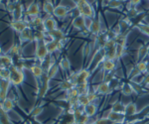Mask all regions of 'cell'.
I'll return each instance as SVG.
<instances>
[{
    "instance_id": "cell-7",
    "label": "cell",
    "mask_w": 149,
    "mask_h": 124,
    "mask_svg": "<svg viewBox=\"0 0 149 124\" xmlns=\"http://www.w3.org/2000/svg\"><path fill=\"white\" fill-rule=\"evenodd\" d=\"M107 118H109L110 120L113 123H124L125 121V114H121V113H117V112H113V111L110 110L109 114L107 116Z\"/></svg>"
},
{
    "instance_id": "cell-62",
    "label": "cell",
    "mask_w": 149,
    "mask_h": 124,
    "mask_svg": "<svg viewBox=\"0 0 149 124\" xmlns=\"http://www.w3.org/2000/svg\"><path fill=\"white\" fill-rule=\"evenodd\" d=\"M0 2H1V0H0Z\"/></svg>"
},
{
    "instance_id": "cell-52",
    "label": "cell",
    "mask_w": 149,
    "mask_h": 124,
    "mask_svg": "<svg viewBox=\"0 0 149 124\" xmlns=\"http://www.w3.org/2000/svg\"><path fill=\"white\" fill-rule=\"evenodd\" d=\"M10 53L12 56H17V55L19 54V47L18 45H13L10 50Z\"/></svg>"
},
{
    "instance_id": "cell-4",
    "label": "cell",
    "mask_w": 149,
    "mask_h": 124,
    "mask_svg": "<svg viewBox=\"0 0 149 124\" xmlns=\"http://www.w3.org/2000/svg\"><path fill=\"white\" fill-rule=\"evenodd\" d=\"M9 71H10V78H9V80L11 82L12 85H21L24 82V73L22 70H19L16 66H11L9 68Z\"/></svg>"
},
{
    "instance_id": "cell-11",
    "label": "cell",
    "mask_w": 149,
    "mask_h": 124,
    "mask_svg": "<svg viewBox=\"0 0 149 124\" xmlns=\"http://www.w3.org/2000/svg\"><path fill=\"white\" fill-rule=\"evenodd\" d=\"M110 91H111V89L109 87V85L104 82L97 85L95 90V92H97V94H110Z\"/></svg>"
},
{
    "instance_id": "cell-3",
    "label": "cell",
    "mask_w": 149,
    "mask_h": 124,
    "mask_svg": "<svg viewBox=\"0 0 149 124\" xmlns=\"http://www.w3.org/2000/svg\"><path fill=\"white\" fill-rule=\"evenodd\" d=\"M90 75H91L90 71L84 69V70L79 71L78 73H72L69 80L70 82H72V83H73L74 87H77V85H81V83L86 82V80H88Z\"/></svg>"
},
{
    "instance_id": "cell-54",
    "label": "cell",
    "mask_w": 149,
    "mask_h": 124,
    "mask_svg": "<svg viewBox=\"0 0 149 124\" xmlns=\"http://www.w3.org/2000/svg\"><path fill=\"white\" fill-rule=\"evenodd\" d=\"M15 6H16V3H12V2H8V3H7V5H6V8H7V10L13 12V10L15 9Z\"/></svg>"
},
{
    "instance_id": "cell-22",
    "label": "cell",
    "mask_w": 149,
    "mask_h": 124,
    "mask_svg": "<svg viewBox=\"0 0 149 124\" xmlns=\"http://www.w3.org/2000/svg\"><path fill=\"white\" fill-rule=\"evenodd\" d=\"M102 68L105 71H113L115 69V64L112 60L104 59L102 62Z\"/></svg>"
},
{
    "instance_id": "cell-5",
    "label": "cell",
    "mask_w": 149,
    "mask_h": 124,
    "mask_svg": "<svg viewBox=\"0 0 149 124\" xmlns=\"http://www.w3.org/2000/svg\"><path fill=\"white\" fill-rule=\"evenodd\" d=\"M48 49H47V44L45 41H40L37 42V46H36V51H35V55L36 58L38 60H40L41 63L44 61L45 59L48 57Z\"/></svg>"
},
{
    "instance_id": "cell-27",
    "label": "cell",
    "mask_w": 149,
    "mask_h": 124,
    "mask_svg": "<svg viewBox=\"0 0 149 124\" xmlns=\"http://www.w3.org/2000/svg\"><path fill=\"white\" fill-rule=\"evenodd\" d=\"M45 38H46V33L43 32V31L35 30L34 32H33V40L36 42L45 41Z\"/></svg>"
},
{
    "instance_id": "cell-38",
    "label": "cell",
    "mask_w": 149,
    "mask_h": 124,
    "mask_svg": "<svg viewBox=\"0 0 149 124\" xmlns=\"http://www.w3.org/2000/svg\"><path fill=\"white\" fill-rule=\"evenodd\" d=\"M130 85L132 87V89H133V91L136 92V94H141V92L143 91V89L142 87H141L140 83H137V82H130Z\"/></svg>"
},
{
    "instance_id": "cell-1",
    "label": "cell",
    "mask_w": 149,
    "mask_h": 124,
    "mask_svg": "<svg viewBox=\"0 0 149 124\" xmlns=\"http://www.w3.org/2000/svg\"><path fill=\"white\" fill-rule=\"evenodd\" d=\"M76 7L80 12V15L84 16L85 18H93L95 16L93 6L88 3V0H78L76 3Z\"/></svg>"
},
{
    "instance_id": "cell-57",
    "label": "cell",
    "mask_w": 149,
    "mask_h": 124,
    "mask_svg": "<svg viewBox=\"0 0 149 124\" xmlns=\"http://www.w3.org/2000/svg\"><path fill=\"white\" fill-rule=\"evenodd\" d=\"M140 2H141V0H129V3H130L132 6L138 5V4L140 3Z\"/></svg>"
},
{
    "instance_id": "cell-14",
    "label": "cell",
    "mask_w": 149,
    "mask_h": 124,
    "mask_svg": "<svg viewBox=\"0 0 149 124\" xmlns=\"http://www.w3.org/2000/svg\"><path fill=\"white\" fill-rule=\"evenodd\" d=\"M39 12H40V8L38 6V4L36 3H32L28 6L27 10H26V15L30 16V17H37L39 16Z\"/></svg>"
},
{
    "instance_id": "cell-39",
    "label": "cell",
    "mask_w": 149,
    "mask_h": 124,
    "mask_svg": "<svg viewBox=\"0 0 149 124\" xmlns=\"http://www.w3.org/2000/svg\"><path fill=\"white\" fill-rule=\"evenodd\" d=\"M11 82L9 80H0V89L8 90L10 87Z\"/></svg>"
},
{
    "instance_id": "cell-20",
    "label": "cell",
    "mask_w": 149,
    "mask_h": 124,
    "mask_svg": "<svg viewBox=\"0 0 149 124\" xmlns=\"http://www.w3.org/2000/svg\"><path fill=\"white\" fill-rule=\"evenodd\" d=\"M23 13V6L21 3H16L15 9L12 12V16H13V20H21V16Z\"/></svg>"
},
{
    "instance_id": "cell-55",
    "label": "cell",
    "mask_w": 149,
    "mask_h": 124,
    "mask_svg": "<svg viewBox=\"0 0 149 124\" xmlns=\"http://www.w3.org/2000/svg\"><path fill=\"white\" fill-rule=\"evenodd\" d=\"M142 85H149V73H147V75L145 76V77L143 78V80H142Z\"/></svg>"
},
{
    "instance_id": "cell-51",
    "label": "cell",
    "mask_w": 149,
    "mask_h": 124,
    "mask_svg": "<svg viewBox=\"0 0 149 124\" xmlns=\"http://www.w3.org/2000/svg\"><path fill=\"white\" fill-rule=\"evenodd\" d=\"M109 87H110V89H111V90L112 89H115L119 85V80H116V78H114L113 80H112L111 82L109 83Z\"/></svg>"
},
{
    "instance_id": "cell-63",
    "label": "cell",
    "mask_w": 149,
    "mask_h": 124,
    "mask_svg": "<svg viewBox=\"0 0 149 124\" xmlns=\"http://www.w3.org/2000/svg\"><path fill=\"white\" fill-rule=\"evenodd\" d=\"M148 87H149V85H148Z\"/></svg>"
},
{
    "instance_id": "cell-18",
    "label": "cell",
    "mask_w": 149,
    "mask_h": 124,
    "mask_svg": "<svg viewBox=\"0 0 149 124\" xmlns=\"http://www.w3.org/2000/svg\"><path fill=\"white\" fill-rule=\"evenodd\" d=\"M137 113V106L133 102H128L125 105V115L133 116Z\"/></svg>"
},
{
    "instance_id": "cell-12",
    "label": "cell",
    "mask_w": 149,
    "mask_h": 124,
    "mask_svg": "<svg viewBox=\"0 0 149 124\" xmlns=\"http://www.w3.org/2000/svg\"><path fill=\"white\" fill-rule=\"evenodd\" d=\"M88 31H90L93 36H95V37L100 34V32H102V23H100V19L93 20V22Z\"/></svg>"
},
{
    "instance_id": "cell-58",
    "label": "cell",
    "mask_w": 149,
    "mask_h": 124,
    "mask_svg": "<svg viewBox=\"0 0 149 124\" xmlns=\"http://www.w3.org/2000/svg\"><path fill=\"white\" fill-rule=\"evenodd\" d=\"M32 124H41L39 121H37V120H35V121H33L32 122Z\"/></svg>"
},
{
    "instance_id": "cell-46",
    "label": "cell",
    "mask_w": 149,
    "mask_h": 124,
    "mask_svg": "<svg viewBox=\"0 0 149 124\" xmlns=\"http://www.w3.org/2000/svg\"><path fill=\"white\" fill-rule=\"evenodd\" d=\"M139 73H141L138 71V69L136 68V67H134V68L130 69V73H129V76H128L129 78H129V80H132L133 78L137 77Z\"/></svg>"
},
{
    "instance_id": "cell-6",
    "label": "cell",
    "mask_w": 149,
    "mask_h": 124,
    "mask_svg": "<svg viewBox=\"0 0 149 124\" xmlns=\"http://www.w3.org/2000/svg\"><path fill=\"white\" fill-rule=\"evenodd\" d=\"M10 27H11V29H13L15 32L20 34V33L25 30L28 26H27V23L23 20H13L10 23Z\"/></svg>"
},
{
    "instance_id": "cell-29",
    "label": "cell",
    "mask_w": 149,
    "mask_h": 124,
    "mask_svg": "<svg viewBox=\"0 0 149 124\" xmlns=\"http://www.w3.org/2000/svg\"><path fill=\"white\" fill-rule=\"evenodd\" d=\"M115 43H116L117 46H121V47H125L126 45V41H127V38H126V35L124 34H121L116 36V38H115Z\"/></svg>"
},
{
    "instance_id": "cell-26",
    "label": "cell",
    "mask_w": 149,
    "mask_h": 124,
    "mask_svg": "<svg viewBox=\"0 0 149 124\" xmlns=\"http://www.w3.org/2000/svg\"><path fill=\"white\" fill-rule=\"evenodd\" d=\"M58 71H59V66L57 65L56 63H54L52 65L51 68L49 69V71H47V77L49 78V80H52V78H54L55 77H56Z\"/></svg>"
},
{
    "instance_id": "cell-33",
    "label": "cell",
    "mask_w": 149,
    "mask_h": 124,
    "mask_svg": "<svg viewBox=\"0 0 149 124\" xmlns=\"http://www.w3.org/2000/svg\"><path fill=\"white\" fill-rule=\"evenodd\" d=\"M10 78V71L9 69L2 68L0 70V80H9Z\"/></svg>"
},
{
    "instance_id": "cell-35",
    "label": "cell",
    "mask_w": 149,
    "mask_h": 124,
    "mask_svg": "<svg viewBox=\"0 0 149 124\" xmlns=\"http://www.w3.org/2000/svg\"><path fill=\"white\" fill-rule=\"evenodd\" d=\"M147 63L148 62H145V61H140L137 63L136 65V68L138 69V71L140 73H146V70H147Z\"/></svg>"
},
{
    "instance_id": "cell-2",
    "label": "cell",
    "mask_w": 149,
    "mask_h": 124,
    "mask_svg": "<svg viewBox=\"0 0 149 124\" xmlns=\"http://www.w3.org/2000/svg\"><path fill=\"white\" fill-rule=\"evenodd\" d=\"M103 57L104 59L116 60V43L114 39H109L103 47Z\"/></svg>"
},
{
    "instance_id": "cell-53",
    "label": "cell",
    "mask_w": 149,
    "mask_h": 124,
    "mask_svg": "<svg viewBox=\"0 0 149 124\" xmlns=\"http://www.w3.org/2000/svg\"><path fill=\"white\" fill-rule=\"evenodd\" d=\"M93 22V18H86V30H90L91 26H92V24Z\"/></svg>"
},
{
    "instance_id": "cell-47",
    "label": "cell",
    "mask_w": 149,
    "mask_h": 124,
    "mask_svg": "<svg viewBox=\"0 0 149 124\" xmlns=\"http://www.w3.org/2000/svg\"><path fill=\"white\" fill-rule=\"evenodd\" d=\"M124 52H125V47L117 46L116 45V59H120L124 55Z\"/></svg>"
},
{
    "instance_id": "cell-41",
    "label": "cell",
    "mask_w": 149,
    "mask_h": 124,
    "mask_svg": "<svg viewBox=\"0 0 149 124\" xmlns=\"http://www.w3.org/2000/svg\"><path fill=\"white\" fill-rule=\"evenodd\" d=\"M0 124H12L10 119H9L8 113L4 112L0 115Z\"/></svg>"
},
{
    "instance_id": "cell-45",
    "label": "cell",
    "mask_w": 149,
    "mask_h": 124,
    "mask_svg": "<svg viewBox=\"0 0 149 124\" xmlns=\"http://www.w3.org/2000/svg\"><path fill=\"white\" fill-rule=\"evenodd\" d=\"M113 77H114V76H113V73H112V71H107V73H104L103 82H107V83H109L114 78Z\"/></svg>"
},
{
    "instance_id": "cell-32",
    "label": "cell",
    "mask_w": 149,
    "mask_h": 124,
    "mask_svg": "<svg viewBox=\"0 0 149 124\" xmlns=\"http://www.w3.org/2000/svg\"><path fill=\"white\" fill-rule=\"evenodd\" d=\"M121 92L124 95H130L133 94V89H132L130 83H123L121 87Z\"/></svg>"
},
{
    "instance_id": "cell-40",
    "label": "cell",
    "mask_w": 149,
    "mask_h": 124,
    "mask_svg": "<svg viewBox=\"0 0 149 124\" xmlns=\"http://www.w3.org/2000/svg\"><path fill=\"white\" fill-rule=\"evenodd\" d=\"M122 5V1L120 0H109L107 6H109L110 8H118Z\"/></svg>"
},
{
    "instance_id": "cell-37",
    "label": "cell",
    "mask_w": 149,
    "mask_h": 124,
    "mask_svg": "<svg viewBox=\"0 0 149 124\" xmlns=\"http://www.w3.org/2000/svg\"><path fill=\"white\" fill-rule=\"evenodd\" d=\"M139 15V12L136 8H134V7H132L128 10V13H127V17L128 19H134L136 18L137 16Z\"/></svg>"
},
{
    "instance_id": "cell-61",
    "label": "cell",
    "mask_w": 149,
    "mask_h": 124,
    "mask_svg": "<svg viewBox=\"0 0 149 124\" xmlns=\"http://www.w3.org/2000/svg\"><path fill=\"white\" fill-rule=\"evenodd\" d=\"M120 1H122V2H123V1H125V0H120Z\"/></svg>"
},
{
    "instance_id": "cell-10",
    "label": "cell",
    "mask_w": 149,
    "mask_h": 124,
    "mask_svg": "<svg viewBox=\"0 0 149 124\" xmlns=\"http://www.w3.org/2000/svg\"><path fill=\"white\" fill-rule=\"evenodd\" d=\"M46 34L51 37V39L53 40H57V41H62V40L65 39V34L64 32L61 29H55L53 31H50V32H47Z\"/></svg>"
},
{
    "instance_id": "cell-48",
    "label": "cell",
    "mask_w": 149,
    "mask_h": 124,
    "mask_svg": "<svg viewBox=\"0 0 149 124\" xmlns=\"http://www.w3.org/2000/svg\"><path fill=\"white\" fill-rule=\"evenodd\" d=\"M97 97H98V94H97V92H88V100H90L91 103H93L95 100H97Z\"/></svg>"
},
{
    "instance_id": "cell-30",
    "label": "cell",
    "mask_w": 149,
    "mask_h": 124,
    "mask_svg": "<svg viewBox=\"0 0 149 124\" xmlns=\"http://www.w3.org/2000/svg\"><path fill=\"white\" fill-rule=\"evenodd\" d=\"M73 87H74V85L72 83V82H70L69 80H66L64 82H62L60 83V89L65 90V91H68V90L72 89Z\"/></svg>"
},
{
    "instance_id": "cell-21",
    "label": "cell",
    "mask_w": 149,
    "mask_h": 124,
    "mask_svg": "<svg viewBox=\"0 0 149 124\" xmlns=\"http://www.w3.org/2000/svg\"><path fill=\"white\" fill-rule=\"evenodd\" d=\"M113 112H117V113H121V114H125V105H124L122 102L120 101H116L112 104V107L110 109Z\"/></svg>"
},
{
    "instance_id": "cell-36",
    "label": "cell",
    "mask_w": 149,
    "mask_h": 124,
    "mask_svg": "<svg viewBox=\"0 0 149 124\" xmlns=\"http://www.w3.org/2000/svg\"><path fill=\"white\" fill-rule=\"evenodd\" d=\"M60 67H61L64 71H69L70 67H71V65H70V61L67 58H63L61 60V62H60Z\"/></svg>"
},
{
    "instance_id": "cell-8",
    "label": "cell",
    "mask_w": 149,
    "mask_h": 124,
    "mask_svg": "<svg viewBox=\"0 0 149 124\" xmlns=\"http://www.w3.org/2000/svg\"><path fill=\"white\" fill-rule=\"evenodd\" d=\"M46 44H47V49L49 54L54 53L57 50L62 49V47H63V43L61 41H57V40H52V41L48 42Z\"/></svg>"
},
{
    "instance_id": "cell-56",
    "label": "cell",
    "mask_w": 149,
    "mask_h": 124,
    "mask_svg": "<svg viewBox=\"0 0 149 124\" xmlns=\"http://www.w3.org/2000/svg\"><path fill=\"white\" fill-rule=\"evenodd\" d=\"M149 122V120L146 119H140V120H135L132 124H147Z\"/></svg>"
},
{
    "instance_id": "cell-49",
    "label": "cell",
    "mask_w": 149,
    "mask_h": 124,
    "mask_svg": "<svg viewBox=\"0 0 149 124\" xmlns=\"http://www.w3.org/2000/svg\"><path fill=\"white\" fill-rule=\"evenodd\" d=\"M8 90H5V89H0V102H3L4 100H6L8 97Z\"/></svg>"
},
{
    "instance_id": "cell-60",
    "label": "cell",
    "mask_w": 149,
    "mask_h": 124,
    "mask_svg": "<svg viewBox=\"0 0 149 124\" xmlns=\"http://www.w3.org/2000/svg\"><path fill=\"white\" fill-rule=\"evenodd\" d=\"M24 124H32V123H30V122H25Z\"/></svg>"
},
{
    "instance_id": "cell-44",
    "label": "cell",
    "mask_w": 149,
    "mask_h": 124,
    "mask_svg": "<svg viewBox=\"0 0 149 124\" xmlns=\"http://www.w3.org/2000/svg\"><path fill=\"white\" fill-rule=\"evenodd\" d=\"M93 124H113L111 120L107 117H102V118H100L97 120H95Z\"/></svg>"
},
{
    "instance_id": "cell-59",
    "label": "cell",
    "mask_w": 149,
    "mask_h": 124,
    "mask_svg": "<svg viewBox=\"0 0 149 124\" xmlns=\"http://www.w3.org/2000/svg\"><path fill=\"white\" fill-rule=\"evenodd\" d=\"M0 56H2V48L0 46Z\"/></svg>"
},
{
    "instance_id": "cell-28",
    "label": "cell",
    "mask_w": 149,
    "mask_h": 124,
    "mask_svg": "<svg viewBox=\"0 0 149 124\" xmlns=\"http://www.w3.org/2000/svg\"><path fill=\"white\" fill-rule=\"evenodd\" d=\"M146 55H148V46H145V45H142L140 48L138 49V53H137V58L138 60L142 61V60L145 58Z\"/></svg>"
},
{
    "instance_id": "cell-24",
    "label": "cell",
    "mask_w": 149,
    "mask_h": 124,
    "mask_svg": "<svg viewBox=\"0 0 149 124\" xmlns=\"http://www.w3.org/2000/svg\"><path fill=\"white\" fill-rule=\"evenodd\" d=\"M1 108L5 111L6 113H8L9 111H11L14 108V103L13 100L11 98H7L6 100H4L3 102H1Z\"/></svg>"
},
{
    "instance_id": "cell-16",
    "label": "cell",
    "mask_w": 149,
    "mask_h": 124,
    "mask_svg": "<svg viewBox=\"0 0 149 124\" xmlns=\"http://www.w3.org/2000/svg\"><path fill=\"white\" fill-rule=\"evenodd\" d=\"M20 40L21 42H27L33 40V31L30 27H27L20 33Z\"/></svg>"
},
{
    "instance_id": "cell-23",
    "label": "cell",
    "mask_w": 149,
    "mask_h": 124,
    "mask_svg": "<svg viewBox=\"0 0 149 124\" xmlns=\"http://www.w3.org/2000/svg\"><path fill=\"white\" fill-rule=\"evenodd\" d=\"M30 71H31V73H32V75L37 78H41V77L44 75V70L42 69V67L38 66V65L32 66L30 69Z\"/></svg>"
},
{
    "instance_id": "cell-25",
    "label": "cell",
    "mask_w": 149,
    "mask_h": 124,
    "mask_svg": "<svg viewBox=\"0 0 149 124\" xmlns=\"http://www.w3.org/2000/svg\"><path fill=\"white\" fill-rule=\"evenodd\" d=\"M43 10H44V12H46L47 14H49V15L54 14L55 6L51 0H46L44 2V4H43Z\"/></svg>"
},
{
    "instance_id": "cell-42",
    "label": "cell",
    "mask_w": 149,
    "mask_h": 124,
    "mask_svg": "<svg viewBox=\"0 0 149 124\" xmlns=\"http://www.w3.org/2000/svg\"><path fill=\"white\" fill-rule=\"evenodd\" d=\"M43 112V107L42 106H37L35 108L32 109V111L30 112V115L32 117H37L38 115H40L41 113Z\"/></svg>"
},
{
    "instance_id": "cell-19",
    "label": "cell",
    "mask_w": 149,
    "mask_h": 124,
    "mask_svg": "<svg viewBox=\"0 0 149 124\" xmlns=\"http://www.w3.org/2000/svg\"><path fill=\"white\" fill-rule=\"evenodd\" d=\"M97 111V105L93 103H88V105H86L84 107V112L85 114L88 116V117H92V116L95 115Z\"/></svg>"
},
{
    "instance_id": "cell-17",
    "label": "cell",
    "mask_w": 149,
    "mask_h": 124,
    "mask_svg": "<svg viewBox=\"0 0 149 124\" xmlns=\"http://www.w3.org/2000/svg\"><path fill=\"white\" fill-rule=\"evenodd\" d=\"M0 64H1L2 68L9 69L11 66H13L12 58L9 57L8 55H2V56H0Z\"/></svg>"
},
{
    "instance_id": "cell-9",
    "label": "cell",
    "mask_w": 149,
    "mask_h": 124,
    "mask_svg": "<svg viewBox=\"0 0 149 124\" xmlns=\"http://www.w3.org/2000/svg\"><path fill=\"white\" fill-rule=\"evenodd\" d=\"M73 27L78 30L86 29V18L81 15H78L73 20Z\"/></svg>"
},
{
    "instance_id": "cell-13",
    "label": "cell",
    "mask_w": 149,
    "mask_h": 124,
    "mask_svg": "<svg viewBox=\"0 0 149 124\" xmlns=\"http://www.w3.org/2000/svg\"><path fill=\"white\" fill-rule=\"evenodd\" d=\"M69 12V8L67 6L64 5H58L55 7V10H54V15L56 16L58 18H64L67 16Z\"/></svg>"
},
{
    "instance_id": "cell-50",
    "label": "cell",
    "mask_w": 149,
    "mask_h": 124,
    "mask_svg": "<svg viewBox=\"0 0 149 124\" xmlns=\"http://www.w3.org/2000/svg\"><path fill=\"white\" fill-rule=\"evenodd\" d=\"M118 25H119V27H120L121 33H122L124 30L127 29V28L129 27V21H127V20H122V21H120V23H119Z\"/></svg>"
},
{
    "instance_id": "cell-15",
    "label": "cell",
    "mask_w": 149,
    "mask_h": 124,
    "mask_svg": "<svg viewBox=\"0 0 149 124\" xmlns=\"http://www.w3.org/2000/svg\"><path fill=\"white\" fill-rule=\"evenodd\" d=\"M44 27L46 32H50V31L57 29V22L55 21L54 18L48 17L44 20Z\"/></svg>"
},
{
    "instance_id": "cell-31",
    "label": "cell",
    "mask_w": 149,
    "mask_h": 124,
    "mask_svg": "<svg viewBox=\"0 0 149 124\" xmlns=\"http://www.w3.org/2000/svg\"><path fill=\"white\" fill-rule=\"evenodd\" d=\"M78 102H79V105L85 107L86 105H88V103H91L90 100L88 98V94H80L78 96Z\"/></svg>"
},
{
    "instance_id": "cell-43",
    "label": "cell",
    "mask_w": 149,
    "mask_h": 124,
    "mask_svg": "<svg viewBox=\"0 0 149 124\" xmlns=\"http://www.w3.org/2000/svg\"><path fill=\"white\" fill-rule=\"evenodd\" d=\"M88 120H90V117H88L86 114L84 113L83 115H81L80 118L76 121V124H88Z\"/></svg>"
},
{
    "instance_id": "cell-34",
    "label": "cell",
    "mask_w": 149,
    "mask_h": 124,
    "mask_svg": "<svg viewBox=\"0 0 149 124\" xmlns=\"http://www.w3.org/2000/svg\"><path fill=\"white\" fill-rule=\"evenodd\" d=\"M137 28L144 35L149 37V24H144V23H139L137 25Z\"/></svg>"
}]
</instances>
